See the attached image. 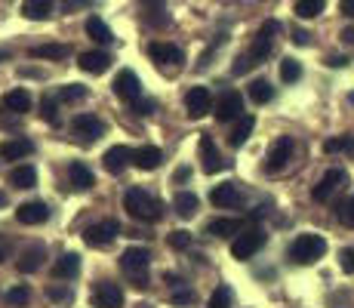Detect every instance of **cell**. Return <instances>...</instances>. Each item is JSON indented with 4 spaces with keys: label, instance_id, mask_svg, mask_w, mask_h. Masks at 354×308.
Segmentation results:
<instances>
[{
    "label": "cell",
    "instance_id": "1",
    "mask_svg": "<svg viewBox=\"0 0 354 308\" xmlns=\"http://www.w3.org/2000/svg\"><path fill=\"white\" fill-rule=\"evenodd\" d=\"M124 210L133 219H139V222H158L163 216V207L160 201L154 194H148V191L142 188H129L127 197H124Z\"/></svg>",
    "mask_w": 354,
    "mask_h": 308
},
{
    "label": "cell",
    "instance_id": "2",
    "mask_svg": "<svg viewBox=\"0 0 354 308\" xmlns=\"http://www.w3.org/2000/svg\"><path fill=\"white\" fill-rule=\"evenodd\" d=\"M148 262H151V253L142 250V246H129V250H124V256H120V269L129 278V284L139 287V290L148 287Z\"/></svg>",
    "mask_w": 354,
    "mask_h": 308
},
{
    "label": "cell",
    "instance_id": "3",
    "mask_svg": "<svg viewBox=\"0 0 354 308\" xmlns=\"http://www.w3.org/2000/svg\"><path fill=\"white\" fill-rule=\"evenodd\" d=\"M324 253H326V241L321 235H299L296 241L290 244V259L292 262H299V265L317 262Z\"/></svg>",
    "mask_w": 354,
    "mask_h": 308
},
{
    "label": "cell",
    "instance_id": "4",
    "mask_svg": "<svg viewBox=\"0 0 354 308\" xmlns=\"http://www.w3.org/2000/svg\"><path fill=\"white\" fill-rule=\"evenodd\" d=\"M345 185H348V173L339 170V167H333V170H326V173L321 176V182L311 188V197H315L317 203H330L333 197H336V191H342Z\"/></svg>",
    "mask_w": 354,
    "mask_h": 308
},
{
    "label": "cell",
    "instance_id": "5",
    "mask_svg": "<svg viewBox=\"0 0 354 308\" xmlns=\"http://www.w3.org/2000/svg\"><path fill=\"white\" fill-rule=\"evenodd\" d=\"M265 246V231L262 228H243L237 235V241L231 244V256L234 259H253Z\"/></svg>",
    "mask_w": 354,
    "mask_h": 308
},
{
    "label": "cell",
    "instance_id": "6",
    "mask_svg": "<svg viewBox=\"0 0 354 308\" xmlns=\"http://www.w3.org/2000/svg\"><path fill=\"white\" fill-rule=\"evenodd\" d=\"M118 235H120V222H118V219H102V222L90 225V228L84 231V244L102 250V246H108Z\"/></svg>",
    "mask_w": 354,
    "mask_h": 308
},
{
    "label": "cell",
    "instance_id": "7",
    "mask_svg": "<svg viewBox=\"0 0 354 308\" xmlns=\"http://www.w3.org/2000/svg\"><path fill=\"white\" fill-rule=\"evenodd\" d=\"M281 31V25L274 22V19H268V22L262 25V28H259V34H256V40H253V46H250V56H253L259 65H262L265 59L271 56V46H274V34Z\"/></svg>",
    "mask_w": 354,
    "mask_h": 308
},
{
    "label": "cell",
    "instance_id": "8",
    "mask_svg": "<svg viewBox=\"0 0 354 308\" xmlns=\"http://www.w3.org/2000/svg\"><path fill=\"white\" fill-rule=\"evenodd\" d=\"M209 111H213V93H209L207 87H192L185 96V114L192 120H201V118H207Z\"/></svg>",
    "mask_w": 354,
    "mask_h": 308
},
{
    "label": "cell",
    "instance_id": "9",
    "mask_svg": "<svg viewBox=\"0 0 354 308\" xmlns=\"http://www.w3.org/2000/svg\"><path fill=\"white\" fill-rule=\"evenodd\" d=\"M90 302L96 308H124L127 299H124V290H120L114 280H102V284L93 287Z\"/></svg>",
    "mask_w": 354,
    "mask_h": 308
},
{
    "label": "cell",
    "instance_id": "10",
    "mask_svg": "<svg viewBox=\"0 0 354 308\" xmlns=\"http://www.w3.org/2000/svg\"><path fill=\"white\" fill-rule=\"evenodd\" d=\"M201 167H203V173L207 176H216V173H222V170H228V161L219 154V148H216V142H213V136H201Z\"/></svg>",
    "mask_w": 354,
    "mask_h": 308
},
{
    "label": "cell",
    "instance_id": "11",
    "mask_svg": "<svg viewBox=\"0 0 354 308\" xmlns=\"http://www.w3.org/2000/svg\"><path fill=\"white\" fill-rule=\"evenodd\" d=\"M292 152H296V142H292L290 136H281V139H274V145L268 148V161H265V170H268V173H281V170L290 163Z\"/></svg>",
    "mask_w": 354,
    "mask_h": 308
},
{
    "label": "cell",
    "instance_id": "12",
    "mask_svg": "<svg viewBox=\"0 0 354 308\" xmlns=\"http://www.w3.org/2000/svg\"><path fill=\"white\" fill-rule=\"evenodd\" d=\"M111 90H114V96H118L120 102H127V105H133L136 99H142V84H139V78H136V71H129V68L114 78Z\"/></svg>",
    "mask_w": 354,
    "mask_h": 308
},
{
    "label": "cell",
    "instance_id": "13",
    "mask_svg": "<svg viewBox=\"0 0 354 308\" xmlns=\"http://www.w3.org/2000/svg\"><path fill=\"white\" fill-rule=\"evenodd\" d=\"M148 56H151L158 65L167 71V68H182V62H185V53L179 50V46H173V44H151L148 46Z\"/></svg>",
    "mask_w": 354,
    "mask_h": 308
},
{
    "label": "cell",
    "instance_id": "14",
    "mask_svg": "<svg viewBox=\"0 0 354 308\" xmlns=\"http://www.w3.org/2000/svg\"><path fill=\"white\" fill-rule=\"evenodd\" d=\"M209 201H213L219 210H234L243 203V191L237 188V182H222L209 191Z\"/></svg>",
    "mask_w": 354,
    "mask_h": 308
},
{
    "label": "cell",
    "instance_id": "15",
    "mask_svg": "<svg viewBox=\"0 0 354 308\" xmlns=\"http://www.w3.org/2000/svg\"><path fill=\"white\" fill-rule=\"evenodd\" d=\"M241 111H243V96L234 93V90H228L219 102H216V120L219 123H228V120L241 118Z\"/></svg>",
    "mask_w": 354,
    "mask_h": 308
},
{
    "label": "cell",
    "instance_id": "16",
    "mask_svg": "<svg viewBox=\"0 0 354 308\" xmlns=\"http://www.w3.org/2000/svg\"><path fill=\"white\" fill-rule=\"evenodd\" d=\"M139 6H142V19H145V25H151V28H163V25L169 22L167 0H139Z\"/></svg>",
    "mask_w": 354,
    "mask_h": 308
},
{
    "label": "cell",
    "instance_id": "17",
    "mask_svg": "<svg viewBox=\"0 0 354 308\" xmlns=\"http://www.w3.org/2000/svg\"><path fill=\"white\" fill-rule=\"evenodd\" d=\"M102 163H105V170L111 176H120L129 167V163H133V152H129L127 145H114V148H108V152H105Z\"/></svg>",
    "mask_w": 354,
    "mask_h": 308
},
{
    "label": "cell",
    "instance_id": "18",
    "mask_svg": "<svg viewBox=\"0 0 354 308\" xmlns=\"http://www.w3.org/2000/svg\"><path fill=\"white\" fill-rule=\"evenodd\" d=\"M71 127H74V133L84 136V139H90V142H96V139L105 136V123H102L99 118H93V114H77V118L71 120Z\"/></svg>",
    "mask_w": 354,
    "mask_h": 308
},
{
    "label": "cell",
    "instance_id": "19",
    "mask_svg": "<svg viewBox=\"0 0 354 308\" xmlns=\"http://www.w3.org/2000/svg\"><path fill=\"white\" fill-rule=\"evenodd\" d=\"M16 219L22 225H40V222L50 219V207H46L44 201H28V203H22V207L16 210Z\"/></svg>",
    "mask_w": 354,
    "mask_h": 308
},
{
    "label": "cell",
    "instance_id": "20",
    "mask_svg": "<svg viewBox=\"0 0 354 308\" xmlns=\"http://www.w3.org/2000/svg\"><path fill=\"white\" fill-rule=\"evenodd\" d=\"M68 179H71L74 191H90L93 185H96V176H93V170L86 167L84 161H74L71 167H68Z\"/></svg>",
    "mask_w": 354,
    "mask_h": 308
},
{
    "label": "cell",
    "instance_id": "21",
    "mask_svg": "<svg viewBox=\"0 0 354 308\" xmlns=\"http://www.w3.org/2000/svg\"><path fill=\"white\" fill-rule=\"evenodd\" d=\"M28 154H34L31 139H6L3 145H0V157H3V161H25Z\"/></svg>",
    "mask_w": 354,
    "mask_h": 308
},
{
    "label": "cell",
    "instance_id": "22",
    "mask_svg": "<svg viewBox=\"0 0 354 308\" xmlns=\"http://www.w3.org/2000/svg\"><path fill=\"white\" fill-rule=\"evenodd\" d=\"M77 65H80V71H86V74H105L108 68H111V56H108V53L93 50V53H84Z\"/></svg>",
    "mask_w": 354,
    "mask_h": 308
},
{
    "label": "cell",
    "instance_id": "23",
    "mask_svg": "<svg viewBox=\"0 0 354 308\" xmlns=\"http://www.w3.org/2000/svg\"><path fill=\"white\" fill-rule=\"evenodd\" d=\"M160 161H163V154H160V148H154V145H142L139 152H133V163H136L139 170H145V173L158 170Z\"/></svg>",
    "mask_w": 354,
    "mask_h": 308
},
{
    "label": "cell",
    "instance_id": "24",
    "mask_svg": "<svg viewBox=\"0 0 354 308\" xmlns=\"http://www.w3.org/2000/svg\"><path fill=\"white\" fill-rule=\"evenodd\" d=\"M77 271H80V256L77 253H65V256H59L56 265H53V275H56L59 280L77 278Z\"/></svg>",
    "mask_w": 354,
    "mask_h": 308
},
{
    "label": "cell",
    "instance_id": "25",
    "mask_svg": "<svg viewBox=\"0 0 354 308\" xmlns=\"http://www.w3.org/2000/svg\"><path fill=\"white\" fill-rule=\"evenodd\" d=\"M243 231V222L241 219H213L207 225V235L209 237H234Z\"/></svg>",
    "mask_w": 354,
    "mask_h": 308
},
{
    "label": "cell",
    "instance_id": "26",
    "mask_svg": "<svg viewBox=\"0 0 354 308\" xmlns=\"http://www.w3.org/2000/svg\"><path fill=\"white\" fill-rule=\"evenodd\" d=\"M3 108H6V111H12V114L31 111V96H28V90H10V93L3 96Z\"/></svg>",
    "mask_w": 354,
    "mask_h": 308
},
{
    "label": "cell",
    "instance_id": "27",
    "mask_svg": "<svg viewBox=\"0 0 354 308\" xmlns=\"http://www.w3.org/2000/svg\"><path fill=\"white\" fill-rule=\"evenodd\" d=\"M197 207H201V201H197L192 191H179V194L173 197V210H176V216H182V219H192L197 213Z\"/></svg>",
    "mask_w": 354,
    "mask_h": 308
},
{
    "label": "cell",
    "instance_id": "28",
    "mask_svg": "<svg viewBox=\"0 0 354 308\" xmlns=\"http://www.w3.org/2000/svg\"><path fill=\"white\" fill-rule=\"evenodd\" d=\"M44 256H46L44 246H31V250H25L22 256H19V271H22V275H31V271H37L40 265H44Z\"/></svg>",
    "mask_w": 354,
    "mask_h": 308
},
{
    "label": "cell",
    "instance_id": "29",
    "mask_svg": "<svg viewBox=\"0 0 354 308\" xmlns=\"http://www.w3.org/2000/svg\"><path fill=\"white\" fill-rule=\"evenodd\" d=\"M10 185H16V188H34L37 185V170L31 163H22V167H16L10 173Z\"/></svg>",
    "mask_w": 354,
    "mask_h": 308
},
{
    "label": "cell",
    "instance_id": "30",
    "mask_svg": "<svg viewBox=\"0 0 354 308\" xmlns=\"http://www.w3.org/2000/svg\"><path fill=\"white\" fill-rule=\"evenodd\" d=\"M253 127H256V118H253V114H243V118H241V123H237V127L231 129L228 142H231V145H234V148H241L243 142L250 139V133H253Z\"/></svg>",
    "mask_w": 354,
    "mask_h": 308
},
{
    "label": "cell",
    "instance_id": "31",
    "mask_svg": "<svg viewBox=\"0 0 354 308\" xmlns=\"http://www.w3.org/2000/svg\"><path fill=\"white\" fill-rule=\"evenodd\" d=\"M86 34H90L96 44H114V34H111V28H108L105 22H102L99 16H90L86 19Z\"/></svg>",
    "mask_w": 354,
    "mask_h": 308
},
{
    "label": "cell",
    "instance_id": "32",
    "mask_svg": "<svg viewBox=\"0 0 354 308\" xmlns=\"http://www.w3.org/2000/svg\"><path fill=\"white\" fill-rule=\"evenodd\" d=\"M22 12H25V19H31V22H40V19H46L53 12V0H25Z\"/></svg>",
    "mask_w": 354,
    "mask_h": 308
},
{
    "label": "cell",
    "instance_id": "33",
    "mask_svg": "<svg viewBox=\"0 0 354 308\" xmlns=\"http://www.w3.org/2000/svg\"><path fill=\"white\" fill-rule=\"evenodd\" d=\"M326 154H351L354 157V136H339V139H326L324 142Z\"/></svg>",
    "mask_w": 354,
    "mask_h": 308
},
{
    "label": "cell",
    "instance_id": "34",
    "mask_svg": "<svg viewBox=\"0 0 354 308\" xmlns=\"http://www.w3.org/2000/svg\"><path fill=\"white\" fill-rule=\"evenodd\" d=\"M250 99H253L256 105H265V102L274 99V87H271L268 80H253V84H250Z\"/></svg>",
    "mask_w": 354,
    "mask_h": 308
},
{
    "label": "cell",
    "instance_id": "35",
    "mask_svg": "<svg viewBox=\"0 0 354 308\" xmlns=\"http://www.w3.org/2000/svg\"><path fill=\"white\" fill-rule=\"evenodd\" d=\"M65 56H68L65 44H44L31 50V59H65Z\"/></svg>",
    "mask_w": 354,
    "mask_h": 308
},
{
    "label": "cell",
    "instance_id": "36",
    "mask_svg": "<svg viewBox=\"0 0 354 308\" xmlns=\"http://www.w3.org/2000/svg\"><path fill=\"white\" fill-rule=\"evenodd\" d=\"M324 12V0H296V16L299 19H315Z\"/></svg>",
    "mask_w": 354,
    "mask_h": 308
},
{
    "label": "cell",
    "instance_id": "37",
    "mask_svg": "<svg viewBox=\"0 0 354 308\" xmlns=\"http://www.w3.org/2000/svg\"><path fill=\"white\" fill-rule=\"evenodd\" d=\"M86 87L84 84H68L59 90V102H80V99H86Z\"/></svg>",
    "mask_w": 354,
    "mask_h": 308
},
{
    "label": "cell",
    "instance_id": "38",
    "mask_svg": "<svg viewBox=\"0 0 354 308\" xmlns=\"http://www.w3.org/2000/svg\"><path fill=\"white\" fill-rule=\"evenodd\" d=\"M281 78L287 80V84H296V80L302 78V65H299L296 59H283L281 62Z\"/></svg>",
    "mask_w": 354,
    "mask_h": 308
},
{
    "label": "cell",
    "instance_id": "39",
    "mask_svg": "<svg viewBox=\"0 0 354 308\" xmlns=\"http://www.w3.org/2000/svg\"><path fill=\"white\" fill-rule=\"evenodd\" d=\"M207 308H231V290H228L225 284H222V287H216V293H213V296H209Z\"/></svg>",
    "mask_w": 354,
    "mask_h": 308
},
{
    "label": "cell",
    "instance_id": "40",
    "mask_svg": "<svg viewBox=\"0 0 354 308\" xmlns=\"http://www.w3.org/2000/svg\"><path fill=\"white\" fill-rule=\"evenodd\" d=\"M256 65H259V62L250 56V53H243V56L234 59V65H231V74H247V71H253Z\"/></svg>",
    "mask_w": 354,
    "mask_h": 308
},
{
    "label": "cell",
    "instance_id": "41",
    "mask_svg": "<svg viewBox=\"0 0 354 308\" xmlns=\"http://www.w3.org/2000/svg\"><path fill=\"white\" fill-rule=\"evenodd\" d=\"M339 222H342L345 228H354V194L339 207Z\"/></svg>",
    "mask_w": 354,
    "mask_h": 308
},
{
    "label": "cell",
    "instance_id": "42",
    "mask_svg": "<svg viewBox=\"0 0 354 308\" xmlns=\"http://www.w3.org/2000/svg\"><path fill=\"white\" fill-rule=\"evenodd\" d=\"M28 299H31L28 287H12V290L6 293V302H10V305H25Z\"/></svg>",
    "mask_w": 354,
    "mask_h": 308
},
{
    "label": "cell",
    "instance_id": "43",
    "mask_svg": "<svg viewBox=\"0 0 354 308\" xmlns=\"http://www.w3.org/2000/svg\"><path fill=\"white\" fill-rule=\"evenodd\" d=\"M40 114H44V120H46V123H53V127H59L56 99H44V105H40Z\"/></svg>",
    "mask_w": 354,
    "mask_h": 308
},
{
    "label": "cell",
    "instance_id": "44",
    "mask_svg": "<svg viewBox=\"0 0 354 308\" xmlns=\"http://www.w3.org/2000/svg\"><path fill=\"white\" fill-rule=\"evenodd\" d=\"M169 246H173V250H188V246H192V235H188V231H173V235H169Z\"/></svg>",
    "mask_w": 354,
    "mask_h": 308
},
{
    "label": "cell",
    "instance_id": "45",
    "mask_svg": "<svg viewBox=\"0 0 354 308\" xmlns=\"http://www.w3.org/2000/svg\"><path fill=\"white\" fill-rule=\"evenodd\" d=\"M339 265H342L345 275H354V246H348V250L339 253Z\"/></svg>",
    "mask_w": 354,
    "mask_h": 308
},
{
    "label": "cell",
    "instance_id": "46",
    "mask_svg": "<svg viewBox=\"0 0 354 308\" xmlns=\"http://www.w3.org/2000/svg\"><path fill=\"white\" fill-rule=\"evenodd\" d=\"M173 290H176V293H173V302H176V305H192V302H194V290H182V284L173 287Z\"/></svg>",
    "mask_w": 354,
    "mask_h": 308
},
{
    "label": "cell",
    "instance_id": "47",
    "mask_svg": "<svg viewBox=\"0 0 354 308\" xmlns=\"http://www.w3.org/2000/svg\"><path fill=\"white\" fill-rule=\"evenodd\" d=\"M46 296L56 299V302H68V299H71V290H68V287H50V290H46Z\"/></svg>",
    "mask_w": 354,
    "mask_h": 308
},
{
    "label": "cell",
    "instance_id": "48",
    "mask_svg": "<svg viewBox=\"0 0 354 308\" xmlns=\"http://www.w3.org/2000/svg\"><path fill=\"white\" fill-rule=\"evenodd\" d=\"M133 111L136 114H151L154 111V102L151 99H136L133 102Z\"/></svg>",
    "mask_w": 354,
    "mask_h": 308
},
{
    "label": "cell",
    "instance_id": "49",
    "mask_svg": "<svg viewBox=\"0 0 354 308\" xmlns=\"http://www.w3.org/2000/svg\"><path fill=\"white\" fill-rule=\"evenodd\" d=\"M339 10H342V16L354 19V0H342V3H339Z\"/></svg>",
    "mask_w": 354,
    "mask_h": 308
},
{
    "label": "cell",
    "instance_id": "50",
    "mask_svg": "<svg viewBox=\"0 0 354 308\" xmlns=\"http://www.w3.org/2000/svg\"><path fill=\"white\" fill-rule=\"evenodd\" d=\"M292 40H296V44H299V46H305V44H308V31L296 28V31H292Z\"/></svg>",
    "mask_w": 354,
    "mask_h": 308
},
{
    "label": "cell",
    "instance_id": "51",
    "mask_svg": "<svg viewBox=\"0 0 354 308\" xmlns=\"http://www.w3.org/2000/svg\"><path fill=\"white\" fill-rule=\"evenodd\" d=\"M345 62H348L345 56H330V59H326V65H330V68H342Z\"/></svg>",
    "mask_w": 354,
    "mask_h": 308
},
{
    "label": "cell",
    "instance_id": "52",
    "mask_svg": "<svg viewBox=\"0 0 354 308\" xmlns=\"http://www.w3.org/2000/svg\"><path fill=\"white\" fill-rule=\"evenodd\" d=\"M188 176H192V170H188V167H179V170H176V182H185Z\"/></svg>",
    "mask_w": 354,
    "mask_h": 308
},
{
    "label": "cell",
    "instance_id": "53",
    "mask_svg": "<svg viewBox=\"0 0 354 308\" xmlns=\"http://www.w3.org/2000/svg\"><path fill=\"white\" fill-rule=\"evenodd\" d=\"M90 0H65V10H77V6H86Z\"/></svg>",
    "mask_w": 354,
    "mask_h": 308
},
{
    "label": "cell",
    "instance_id": "54",
    "mask_svg": "<svg viewBox=\"0 0 354 308\" xmlns=\"http://www.w3.org/2000/svg\"><path fill=\"white\" fill-rule=\"evenodd\" d=\"M342 44H354V28H345L342 31Z\"/></svg>",
    "mask_w": 354,
    "mask_h": 308
},
{
    "label": "cell",
    "instance_id": "55",
    "mask_svg": "<svg viewBox=\"0 0 354 308\" xmlns=\"http://www.w3.org/2000/svg\"><path fill=\"white\" fill-rule=\"evenodd\" d=\"M3 259H6V250H3V246H0V262H3Z\"/></svg>",
    "mask_w": 354,
    "mask_h": 308
},
{
    "label": "cell",
    "instance_id": "56",
    "mask_svg": "<svg viewBox=\"0 0 354 308\" xmlns=\"http://www.w3.org/2000/svg\"><path fill=\"white\" fill-rule=\"evenodd\" d=\"M3 203H6V194H0V207H3Z\"/></svg>",
    "mask_w": 354,
    "mask_h": 308
},
{
    "label": "cell",
    "instance_id": "57",
    "mask_svg": "<svg viewBox=\"0 0 354 308\" xmlns=\"http://www.w3.org/2000/svg\"><path fill=\"white\" fill-rule=\"evenodd\" d=\"M348 99H351V105H354V93H351V96H348Z\"/></svg>",
    "mask_w": 354,
    "mask_h": 308
},
{
    "label": "cell",
    "instance_id": "58",
    "mask_svg": "<svg viewBox=\"0 0 354 308\" xmlns=\"http://www.w3.org/2000/svg\"><path fill=\"white\" fill-rule=\"evenodd\" d=\"M0 59H6V53H0Z\"/></svg>",
    "mask_w": 354,
    "mask_h": 308
}]
</instances>
